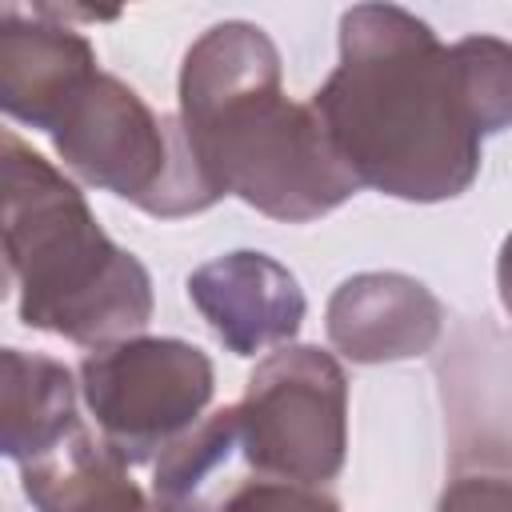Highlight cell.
I'll return each mask as SVG.
<instances>
[{"mask_svg":"<svg viewBox=\"0 0 512 512\" xmlns=\"http://www.w3.org/2000/svg\"><path fill=\"white\" fill-rule=\"evenodd\" d=\"M360 188L436 204L472 188L480 120L452 44L396 4L340 16V60L308 100Z\"/></svg>","mask_w":512,"mask_h":512,"instance_id":"obj_1","label":"cell"},{"mask_svg":"<svg viewBox=\"0 0 512 512\" xmlns=\"http://www.w3.org/2000/svg\"><path fill=\"white\" fill-rule=\"evenodd\" d=\"M188 152L216 196L308 224L360 192L312 104H292L280 84L272 36L248 20L212 24L180 64Z\"/></svg>","mask_w":512,"mask_h":512,"instance_id":"obj_2","label":"cell"},{"mask_svg":"<svg viewBox=\"0 0 512 512\" xmlns=\"http://www.w3.org/2000/svg\"><path fill=\"white\" fill-rule=\"evenodd\" d=\"M4 256L28 328L96 352L152 320L148 268L112 244L84 192L16 132H4Z\"/></svg>","mask_w":512,"mask_h":512,"instance_id":"obj_3","label":"cell"},{"mask_svg":"<svg viewBox=\"0 0 512 512\" xmlns=\"http://www.w3.org/2000/svg\"><path fill=\"white\" fill-rule=\"evenodd\" d=\"M52 148L64 168L148 216H192L220 196L196 168L176 116H156L136 88L96 72L52 124Z\"/></svg>","mask_w":512,"mask_h":512,"instance_id":"obj_4","label":"cell"},{"mask_svg":"<svg viewBox=\"0 0 512 512\" xmlns=\"http://www.w3.org/2000/svg\"><path fill=\"white\" fill-rule=\"evenodd\" d=\"M240 412L244 460L264 480L328 484L348 452V380L332 352L276 348L248 376Z\"/></svg>","mask_w":512,"mask_h":512,"instance_id":"obj_5","label":"cell"},{"mask_svg":"<svg viewBox=\"0 0 512 512\" xmlns=\"http://www.w3.org/2000/svg\"><path fill=\"white\" fill-rule=\"evenodd\" d=\"M96 432L124 464H148L192 432L216 392L208 352L172 336H132L80 360Z\"/></svg>","mask_w":512,"mask_h":512,"instance_id":"obj_6","label":"cell"},{"mask_svg":"<svg viewBox=\"0 0 512 512\" xmlns=\"http://www.w3.org/2000/svg\"><path fill=\"white\" fill-rule=\"evenodd\" d=\"M188 300L212 328V336L236 352L256 356L288 348L304 324L308 300L296 276L268 252H224L188 276Z\"/></svg>","mask_w":512,"mask_h":512,"instance_id":"obj_7","label":"cell"},{"mask_svg":"<svg viewBox=\"0 0 512 512\" xmlns=\"http://www.w3.org/2000/svg\"><path fill=\"white\" fill-rule=\"evenodd\" d=\"M332 348L352 364H392L432 352L444 332V304L404 272H356L324 308Z\"/></svg>","mask_w":512,"mask_h":512,"instance_id":"obj_8","label":"cell"},{"mask_svg":"<svg viewBox=\"0 0 512 512\" xmlns=\"http://www.w3.org/2000/svg\"><path fill=\"white\" fill-rule=\"evenodd\" d=\"M88 36L56 24L48 8H0V108L40 132H52L68 100L96 76Z\"/></svg>","mask_w":512,"mask_h":512,"instance_id":"obj_9","label":"cell"},{"mask_svg":"<svg viewBox=\"0 0 512 512\" xmlns=\"http://www.w3.org/2000/svg\"><path fill=\"white\" fill-rule=\"evenodd\" d=\"M20 484L36 512H156L128 480V464L84 420L52 452L20 464Z\"/></svg>","mask_w":512,"mask_h":512,"instance_id":"obj_10","label":"cell"},{"mask_svg":"<svg viewBox=\"0 0 512 512\" xmlns=\"http://www.w3.org/2000/svg\"><path fill=\"white\" fill-rule=\"evenodd\" d=\"M0 448L8 460L28 464L52 452L76 424V380L72 372L40 352H0Z\"/></svg>","mask_w":512,"mask_h":512,"instance_id":"obj_11","label":"cell"},{"mask_svg":"<svg viewBox=\"0 0 512 512\" xmlns=\"http://www.w3.org/2000/svg\"><path fill=\"white\" fill-rule=\"evenodd\" d=\"M240 468H248V460L240 440V412L232 404L204 416L192 432L156 456L152 504L156 512H220L224 500L244 484Z\"/></svg>","mask_w":512,"mask_h":512,"instance_id":"obj_12","label":"cell"},{"mask_svg":"<svg viewBox=\"0 0 512 512\" xmlns=\"http://www.w3.org/2000/svg\"><path fill=\"white\" fill-rule=\"evenodd\" d=\"M480 132L512 128V44L500 36H464L452 44Z\"/></svg>","mask_w":512,"mask_h":512,"instance_id":"obj_13","label":"cell"},{"mask_svg":"<svg viewBox=\"0 0 512 512\" xmlns=\"http://www.w3.org/2000/svg\"><path fill=\"white\" fill-rule=\"evenodd\" d=\"M220 512H340V504L312 488V484H288V480H244Z\"/></svg>","mask_w":512,"mask_h":512,"instance_id":"obj_14","label":"cell"},{"mask_svg":"<svg viewBox=\"0 0 512 512\" xmlns=\"http://www.w3.org/2000/svg\"><path fill=\"white\" fill-rule=\"evenodd\" d=\"M436 512H512V472H460L440 492Z\"/></svg>","mask_w":512,"mask_h":512,"instance_id":"obj_15","label":"cell"},{"mask_svg":"<svg viewBox=\"0 0 512 512\" xmlns=\"http://www.w3.org/2000/svg\"><path fill=\"white\" fill-rule=\"evenodd\" d=\"M496 288H500V304L512 320V232L504 236L500 244V256H496Z\"/></svg>","mask_w":512,"mask_h":512,"instance_id":"obj_16","label":"cell"}]
</instances>
